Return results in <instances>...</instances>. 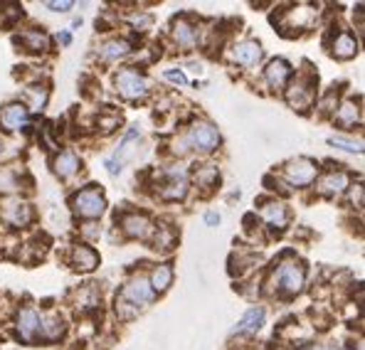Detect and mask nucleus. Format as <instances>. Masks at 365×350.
<instances>
[{"label": "nucleus", "instance_id": "obj_1", "mask_svg": "<svg viewBox=\"0 0 365 350\" xmlns=\"http://www.w3.org/2000/svg\"><path fill=\"white\" fill-rule=\"evenodd\" d=\"M153 289L148 284V279L133 277L123 284L119 299H116V311L121 314V319H133L138 311H143L153 301Z\"/></svg>", "mask_w": 365, "mask_h": 350}, {"label": "nucleus", "instance_id": "obj_2", "mask_svg": "<svg viewBox=\"0 0 365 350\" xmlns=\"http://www.w3.org/2000/svg\"><path fill=\"white\" fill-rule=\"evenodd\" d=\"M269 284L284 296H297L306 284V267L297 259H287L274 269Z\"/></svg>", "mask_w": 365, "mask_h": 350}, {"label": "nucleus", "instance_id": "obj_3", "mask_svg": "<svg viewBox=\"0 0 365 350\" xmlns=\"http://www.w3.org/2000/svg\"><path fill=\"white\" fill-rule=\"evenodd\" d=\"M72 210L82 220H99L106 212V197L99 187H84L72 197Z\"/></svg>", "mask_w": 365, "mask_h": 350}, {"label": "nucleus", "instance_id": "obj_4", "mask_svg": "<svg viewBox=\"0 0 365 350\" xmlns=\"http://www.w3.org/2000/svg\"><path fill=\"white\" fill-rule=\"evenodd\" d=\"M114 84H116V91H119L126 101L146 99L148 91H151V82H148L141 72H136V69H121L114 77Z\"/></svg>", "mask_w": 365, "mask_h": 350}, {"label": "nucleus", "instance_id": "obj_5", "mask_svg": "<svg viewBox=\"0 0 365 350\" xmlns=\"http://www.w3.org/2000/svg\"><path fill=\"white\" fill-rule=\"evenodd\" d=\"M185 143L197 153H212L220 146V131L210 121H195L185 136Z\"/></svg>", "mask_w": 365, "mask_h": 350}, {"label": "nucleus", "instance_id": "obj_6", "mask_svg": "<svg viewBox=\"0 0 365 350\" xmlns=\"http://www.w3.org/2000/svg\"><path fill=\"white\" fill-rule=\"evenodd\" d=\"M319 175V163L311 158H294L284 165V177H287L289 185L294 187H306L316 180Z\"/></svg>", "mask_w": 365, "mask_h": 350}, {"label": "nucleus", "instance_id": "obj_7", "mask_svg": "<svg viewBox=\"0 0 365 350\" xmlns=\"http://www.w3.org/2000/svg\"><path fill=\"white\" fill-rule=\"evenodd\" d=\"M32 217H35V210L25 200H8L0 207V220L10 227H28Z\"/></svg>", "mask_w": 365, "mask_h": 350}, {"label": "nucleus", "instance_id": "obj_8", "mask_svg": "<svg viewBox=\"0 0 365 350\" xmlns=\"http://www.w3.org/2000/svg\"><path fill=\"white\" fill-rule=\"evenodd\" d=\"M119 225H121V232L126 235L128 240H148V237L155 232V225L143 212L121 215Z\"/></svg>", "mask_w": 365, "mask_h": 350}, {"label": "nucleus", "instance_id": "obj_9", "mask_svg": "<svg viewBox=\"0 0 365 350\" xmlns=\"http://www.w3.org/2000/svg\"><path fill=\"white\" fill-rule=\"evenodd\" d=\"M314 79H304L297 77L292 82V87L287 89V101L292 104V109L297 111H306L311 104H314Z\"/></svg>", "mask_w": 365, "mask_h": 350}, {"label": "nucleus", "instance_id": "obj_10", "mask_svg": "<svg viewBox=\"0 0 365 350\" xmlns=\"http://www.w3.org/2000/svg\"><path fill=\"white\" fill-rule=\"evenodd\" d=\"M30 123V111L23 101H13V104L0 109V128L3 131H20Z\"/></svg>", "mask_w": 365, "mask_h": 350}, {"label": "nucleus", "instance_id": "obj_11", "mask_svg": "<svg viewBox=\"0 0 365 350\" xmlns=\"http://www.w3.org/2000/svg\"><path fill=\"white\" fill-rule=\"evenodd\" d=\"M170 35H173V42L180 47V50H195L197 47V37H200V32H197V25L190 23V18H178L173 23V28H170Z\"/></svg>", "mask_w": 365, "mask_h": 350}, {"label": "nucleus", "instance_id": "obj_12", "mask_svg": "<svg viewBox=\"0 0 365 350\" xmlns=\"http://www.w3.org/2000/svg\"><path fill=\"white\" fill-rule=\"evenodd\" d=\"M15 328H18V336L23 338L25 343H32L40 333V311L32 309V306H25V309L18 311V321H15Z\"/></svg>", "mask_w": 365, "mask_h": 350}, {"label": "nucleus", "instance_id": "obj_13", "mask_svg": "<svg viewBox=\"0 0 365 350\" xmlns=\"http://www.w3.org/2000/svg\"><path fill=\"white\" fill-rule=\"evenodd\" d=\"M259 215H262V222H264L269 230H274V232H284V230H287V225H289V210L284 207L282 202L272 200V202L262 205Z\"/></svg>", "mask_w": 365, "mask_h": 350}, {"label": "nucleus", "instance_id": "obj_14", "mask_svg": "<svg viewBox=\"0 0 365 350\" xmlns=\"http://www.w3.org/2000/svg\"><path fill=\"white\" fill-rule=\"evenodd\" d=\"M232 59L242 67H255L262 62V45L257 40H245L232 47Z\"/></svg>", "mask_w": 365, "mask_h": 350}, {"label": "nucleus", "instance_id": "obj_15", "mask_svg": "<svg viewBox=\"0 0 365 350\" xmlns=\"http://www.w3.org/2000/svg\"><path fill=\"white\" fill-rule=\"evenodd\" d=\"M69 264H72V269H77V272H91V269H96V264H99V254H96L94 247H89V245H74L72 254H69Z\"/></svg>", "mask_w": 365, "mask_h": 350}, {"label": "nucleus", "instance_id": "obj_16", "mask_svg": "<svg viewBox=\"0 0 365 350\" xmlns=\"http://www.w3.org/2000/svg\"><path fill=\"white\" fill-rule=\"evenodd\" d=\"M331 55L336 59H353L358 55V40L351 32L341 30L334 40H331Z\"/></svg>", "mask_w": 365, "mask_h": 350}, {"label": "nucleus", "instance_id": "obj_17", "mask_svg": "<svg viewBox=\"0 0 365 350\" xmlns=\"http://www.w3.org/2000/svg\"><path fill=\"white\" fill-rule=\"evenodd\" d=\"M131 42L126 40V37H114V40H106L104 45L99 47V57L104 59V62H119L126 55H131Z\"/></svg>", "mask_w": 365, "mask_h": 350}, {"label": "nucleus", "instance_id": "obj_18", "mask_svg": "<svg viewBox=\"0 0 365 350\" xmlns=\"http://www.w3.org/2000/svg\"><path fill=\"white\" fill-rule=\"evenodd\" d=\"M289 77H292V67H289L287 59H272V62L267 64L264 79H267V84H269V87L282 89L284 84L289 82Z\"/></svg>", "mask_w": 365, "mask_h": 350}, {"label": "nucleus", "instance_id": "obj_19", "mask_svg": "<svg viewBox=\"0 0 365 350\" xmlns=\"http://www.w3.org/2000/svg\"><path fill=\"white\" fill-rule=\"evenodd\" d=\"M37 336H40L42 341H47V343L60 341V338L64 336V321H62V316H57V314L40 316V333H37Z\"/></svg>", "mask_w": 365, "mask_h": 350}, {"label": "nucleus", "instance_id": "obj_20", "mask_svg": "<svg viewBox=\"0 0 365 350\" xmlns=\"http://www.w3.org/2000/svg\"><path fill=\"white\" fill-rule=\"evenodd\" d=\"M348 185H351L348 173H343V170H329V173L321 177L319 190L324 192V195H341Z\"/></svg>", "mask_w": 365, "mask_h": 350}, {"label": "nucleus", "instance_id": "obj_21", "mask_svg": "<svg viewBox=\"0 0 365 350\" xmlns=\"http://www.w3.org/2000/svg\"><path fill=\"white\" fill-rule=\"evenodd\" d=\"M262 323H264V309H262V306H255V309L247 311L242 316V321L235 326V336H255V333L262 328Z\"/></svg>", "mask_w": 365, "mask_h": 350}, {"label": "nucleus", "instance_id": "obj_22", "mask_svg": "<svg viewBox=\"0 0 365 350\" xmlns=\"http://www.w3.org/2000/svg\"><path fill=\"white\" fill-rule=\"evenodd\" d=\"M79 168H82V160H79V155L72 153V150H62V153H57L55 160H52V170L60 177H72Z\"/></svg>", "mask_w": 365, "mask_h": 350}, {"label": "nucleus", "instance_id": "obj_23", "mask_svg": "<svg viewBox=\"0 0 365 350\" xmlns=\"http://www.w3.org/2000/svg\"><path fill=\"white\" fill-rule=\"evenodd\" d=\"M18 42L28 52H47V50H50V37H47V32H42V30H25V32H20Z\"/></svg>", "mask_w": 365, "mask_h": 350}, {"label": "nucleus", "instance_id": "obj_24", "mask_svg": "<svg viewBox=\"0 0 365 350\" xmlns=\"http://www.w3.org/2000/svg\"><path fill=\"white\" fill-rule=\"evenodd\" d=\"M148 284H151L153 294L168 292V287L173 284V267H170V264H155L153 272H151V279H148Z\"/></svg>", "mask_w": 365, "mask_h": 350}, {"label": "nucleus", "instance_id": "obj_25", "mask_svg": "<svg viewBox=\"0 0 365 350\" xmlns=\"http://www.w3.org/2000/svg\"><path fill=\"white\" fill-rule=\"evenodd\" d=\"M334 121L338 123V126H343V128L356 126V123L361 121V106H358L356 101H343V104H338V111H336Z\"/></svg>", "mask_w": 365, "mask_h": 350}, {"label": "nucleus", "instance_id": "obj_26", "mask_svg": "<svg viewBox=\"0 0 365 350\" xmlns=\"http://www.w3.org/2000/svg\"><path fill=\"white\" fill-rule=\"evenodd\" d=\"M187 192V180H185V173H173L170 175V180L165 182L163 187H160V195L165 197V200H182Z\"/></svg>", "mask_w": 365, "mask_h": 350}, {"label": "nucleus", "instance_id": "obj_27", "mask_svg": "<svg viewBox=\"0 0 365 350\" xmlns=\"http://www.w3.org/2000/svg\"><path fill=\"white\" fill-rule=\"evenodd\" d=\"M20 190V177L13 168L8 165H0V192L3 195H13V192Z\"/></svg>", "mask_w": 365, "mask_h": 350}, {"label": "nucleus", "instance_id": "obj_28", "mask_svg": "<svg viewBox=\"0 0 365 350\" xmlns=\"http://www.w3.org/2000/svg\"><path fill=\"white\" fill-rule=\"evenodd\" d=\"M220 180V173L215 165H202V168H197L195 173V185L202 187V190H210L212 185H217Z\"/></svg>", "mask_w": 365, "mask_h": 350}, {"label": "nucleus", "instance_id": "obj_29", "mask_svg": "<svg viewBox=\"0 0 365 350\" xmlns=\"http://www.w3.org/2000/svg\"><path fill=\"white\" fill-rule=\"evenodd\" d=\"M99 306V292L94 287H82L77 292V309L79 311H91Z\"/></svg>", "mask_w": 365, "mask_h": 350}, {"label": "nucleus", "instance_id": "obj_30", "mask_svg": "<svg viewBox=\"0 0 365 350\" xmlns=\"http://www.w3.org/2000/svg\"><path fill=\"white\" fill-rule=\"evenodd\" d=\"M25 96H28V104H25V106H30V109H37V111L45 109V104H47V89L45 87H40V84H35V87H28Z\"/></svg>", "mask_w": 365, "mask_h": 350}, {"label": "nucleus", "instance_id": "obj_31", "mask_svg": "<svg viewBox=\"0 0 365 350\" xmlns=\"http://www.w3.org/2000/svg\"><path fill=\"white\" fill-rule=\"evenodd\" d=\"M331 146L348 150V153H363V141H353V138H343V136H334L331 138Z\"/></svg>", "mask_w": 365, "mask_h": 350}, {"label": "nucleus", "instance_id": "obj_32", "mask_svg": "<svg viewBox=\"0 0 365 350\" xmlns=\"http://www.w3.org/2000/svg\"><path fill=\"white\" fill-rule=\"evenodd\" d=\"M131 25L136 30H148V28H153V15H148V13H136V15H131Z\"/></svg>", "mask_w": 365, "mask_h": 350}, {"label": "nucleus", "instance_id": "obj_33", "mask_svg": "<svg viewBox=\"0 0 365 350\" xmlns=\"http://www.w3.org/2000/svg\"><path fill=\"white\" fill-rule=\"evenodd\" d=\"M163 77L168 79V82L178 84V87H185V84H187V77H185V74L180 72V69H168V72H165Z\"/></svg>", "mask_w": 365, "mask_h": 350}, {"label": "nucleus", "instance_id": "obj_34", "mask_svg": "<svg viewBox=\"0 0 365 350\" xmlns=\"http://www.w3.org/2000/svg\"><path fill=\"white\" fill-rule=\"evenodd\" d=\"M336 104H338V94H336V89H331L329 94L324 96V101H321L319 106H321V111H324V114H326V111L336 109Z\"/></svg>", "mask_w": 365, "mask_h": 350}, {"label": "nucleus", "instance_id": "obj_35", "mask_svg": "<svg viewBox=\"0 0 365 350\" xmlns=\"http://www.w3.org/2000/svg\"><path fill=\"white\" fill-rule=\"evenodd\" d=\"M351 205H356V207H361L363 205V185L361 182H356V187L351 190Z\"/></svg>", "mask_w": 365, "mask_h": 350}, {"label": "nucleus", "instance_id": "obj_36", "mask_svg": "<svg viewBox=\"0 0 365 350\" xmlns=\"http://www.w3.org/2000/svg\"><path fill=\"white\" fill-rule=\"evenodd\" d=\"M72 5H74L72 0H62V3H47V8H50L52 13H67Z\"/></svg>", "mask_w": 365, "mask_h": 350}, {"label": "nucleus", "instance_id": "obj_37", "mask_svg": "<svg viewBox=\"0 0 365 350\" xmlns=\"http://www.w3.org/2000/svg\"><path fill=\"white\" fill-rule=\"evenodd\" d=\"M8 146H10V143H8V141H3V138H0V163H3L5 158H10V155H15V153H18V150H15V148H8Z\"/></svg>", "mask_w": 365, "mask_h": 350}, {"label": "nucleus", "instance_id": "obj_38", "mask_svg": "<svg viewBox=\"0 0 365 350\" xmlns=\"http://www.w3.org/2000/svg\"><path fill=\"white\" fill-rule=\"evenodd\" d=\"M205 222L210 225V227H215V225H220V215L217 212H207L205 215Z\"/></svg>", "mask_w": 365, "mask_h": 350}, {"label": "nucleus", "instance_id": "obj_39", "mask_svg": "<svg viewBox=\"0 0 365 350\" xmlns=\"http://www.w3.org/2000/svg\"><path fill=\"white\" fill-rule=\"evenodd\" d=\"M299 350H326V346H321V343H306V346H299Z\"/></svg>", "mask_w": 365, "mask_h": 350}, {"label": "nucleus", "instance_id": "obj_40", "mask_svg": "<svg viewBox=\"0 0 365 350\" xmlns=\"http://www.w3.org/2000/svg\"><path fill=\"white\" fill-rule=\"evenodd\" d=\"M69 40H72V37H69V32H62V35H60V42H62V45H69Z\"/></svg>", "mask_w": 365, "mask_h": 350}, {"label": "nucleus", "instance_id": "obj_41", "mask_svg": "<svg viewBox=\"0 0 365 350\" xmlns=\"http://www.w3.org/2000/svg\"><path fill=\"white\" fill-rule=\"evenodd\" d=\"M336 350H351V348H336Z\"/></svg>", "mask_w": 365, "mask_h": 350}]
</instances>
